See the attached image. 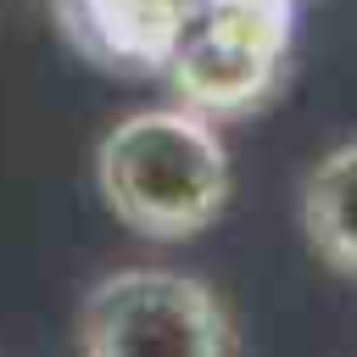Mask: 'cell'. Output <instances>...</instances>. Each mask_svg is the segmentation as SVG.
<instances>
[{"mask_svg":"<svg viewBox=\"0 0 357 357\" xmlns=\"http://www.w3.org/2000/svg\"><path fill=\"white\" fill-rule=\"evenodd\" d=\"M95 190L128 234L190 240L229 206L223 134L184 106L128 112L100 134Z\"/></svg>","mask_w":357,"mask_h":357,"instance_id":"1","label":"cell"},{"mask_svg":"<svg viewBox=\"0 0 357 357\" xmlns=\"http://www.w3.org/2000/svg\"><path fill=\"white\" fill-rule=\"evenodd\" d=\"M290 39H296L290 0H201V11L190 17L162 67L173 106L206 123L262 112L284 84Z\"/></svg>","mask_w":357,"mask_h":357,"instance_id":"2","label":"cell"},{"mask_svg":"<svg viewBox=\"0 0 357 357\" xmlns=\"http://www.w3.org/2000/svg\"><path fill=\"white\" fill-rule=\"evenodd\" d=\"M78 357H240V329L206 279L117 268L78 307Z\"/></svg>","mask_w":357,"mask_h":357,"instance_id":"3","label":"cell"},{"mask_svg":"<svg viewBox=\"0 0 357 357\" xmlns=\"http://www.w3.org/2000/svg\"><path fill=\"white\" fill-rule=\"evenodd\" d=\"M201 0H56L61 33L100 67L162 73Z\"/></svg>","mask_w":357,"mask_h":357,"instance_id":"4","label":"cell"},{"mask_svg":"<svg viewBox=\"0 0 357 357\" xmlns=\"http://www.w3.org/2000/svg\"><path fill=\"white\" fill-rule=\"evenodd\" d=\"M301 234L329 273L357 279V134L329 145L301 178Z\"/></svg>","mask_w":357,"mask_h":357,"instance_id":"5","label":"cell"},{"mask_svg":"<svg viewBox=\"0 0 357 357\" xmlns=\"http://www.w3.org/2000/svg\"><path fill=\"white\" fill-rule=\"evenodd\" d=\"M290 6H296V0H290Z\"/></svg>","mask_w":357,"mask_h":357,"instance_id":"6","label":"cell"}]
</instances>
